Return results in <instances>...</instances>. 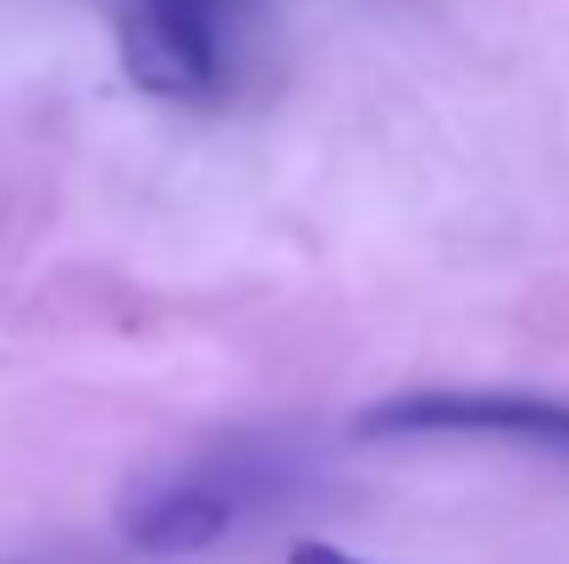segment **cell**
<instances>
[{"label":"cell","instance_id":"277c9868","mask_svg":"<svg viewBox=\"0 0 569 564\" xmlns=\"http://www.w3.org/2000/svg\"><path fill=\"white\" fill-rule=\"evenodd\" d=\"M288 564H366V560H355V554H343V548H332V543H293V548H288Z\"/></svg>","mask_w":569,"mask_h":564},{"label":"cell","instance_id":"7a4b0ae2","mask_svg":"<svg viewBox=\"0 0 569 564\" xmlns=\"http://www.w3.org/2000/svg\"><path fill=\"white\" fill-rule=\"evenodd\" d=\"M232 0H122L117 44L144 95L204 100L221 83V22Z\"/></svg>","mask_w":569,"mask_h":564},{"label":"cell","instance_id":"3957f363","mask_svg":"<svg viewBox=\"0 0 569 564\" xmlns=\"http://www.w3.org/2000/svg\"><path fill=\"white\" fill-rule=\"evenodd\" d=\"M232 509L227 498H216L210 487H161V493H144L128 515H122V537L144 554H199L210 548L221 532H227Z\"/></svg>","mask_w":569,"mask_h":564},{"label":"cell","instance_id":"6da1fadb","mask_svg":"<svg viewBox=\"0 0 569 564\" xmlns=\"http://www.w3.org/2000/svg\"><path fill=\"white\" fill-rule=\"evenodd\" d=\"M360 443L392 437H498L569 448V404L542 393H487V387H415L355 415Z\"/></svg>","mask_w":569,"mask_h":564}]
</instances>
